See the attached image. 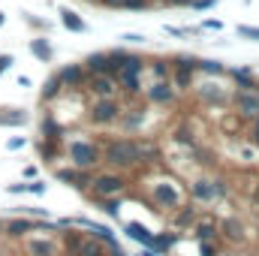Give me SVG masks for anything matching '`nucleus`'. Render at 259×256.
Wrapping results in <instances>:
<instances>
[{
    "label": "nucleus",
    "mask_w": 259,
    "mask_h": 256,
    "mask_svg": "<svg viewBox=\"0 0 259 256\" xmlns=\"http://www.w3.org/2000/svg\"><path fill=\"white\" fill-rule=\"evenodd\" d=\"M6 190L9 193H27V184H9Z\"/></svg>",
    "instance_id": "45"
},
{
    "label": "nucleus",
    "mask_w": 259,
    "mask_h": 256,
    "mask_svg": "<svg viewBox=\"0 0 259 256\" xmlns=\"http://www.w3.org/2000/svg\"><path fill=\"white\" fill-rule=\"evenodd\" d=\"M226 72L235 78L238 88H244V91H256V78H253V69H250V66H235V69H226Z\"/></svg>",
    "instance_id": "22"
},
{
    "label": "nucleus",
    "mask_w": 259,
    "mask_h": 256,
    "mask_svg": "<svg viewBox=\"0 0 259 256\" xmlns=\"http://www.w3.org/2000/svg\"><path fill=\"white\" fill-rule=\"evenodd\" d=\"M33 229H36V223L27 220V217H18V220H9V223H6V235H9V238H21V235H27V232H33Z\"/></svg>",
    "instance_id": "23"
},
{
    "label": "nucleus",
    "mask_w": 259,
    "mask_h": 256,
    "mask_svg": "<svg viewBox=\"0 0 259 256\" xmlns=\"http://www.w3.org/2000/svg\"><path fill=\"white\" fill-rule=\"evenodd\" d=\"M55 178L58 181H64V184H72V187H78V190H91V181H94V175H91V169H58L55 172Z\"/></svg>",
    "instance_id": "12"
},
{
    "label": "nucleus",
    "mask_w": 259,
    "mask_h": 256,
    "mask_svg": "<svg viewBox=\"0 0 259 256\" xmlns=\"http://www.w3.org/2000/svg\"><path fill=\"white\" fill-rule=\"evenodd\" d=\"M151 72H154V78H169V75H172V64H166V61H154Z\"/></svg>",
    "instance_id": "33"
},
{
    "label": "nucleus",
    "mask_w": 259,
    "mask_h": 256,
    "mask_svg": "<svg viewBox=\"0 0 259 256\" xmlns=\"http://www.w3.org/2000/svg\"><path fill=\"white\" fill-rule=\"evenodd\" d=\"M84 69H88V75H112L115 64H112V58L106 52H97V55L84 58Z\"/></svg>",
    "instance_id": "15"
},
{
    "label": "nucleus",
    "mask_w": 259,
    "mask_h": 256,
    "mask_svg": "<svg viewBox=\"0 0 259 256\" xmlns=\"http://www.w3.org/2000/svg\"><path fill=\"white\" fill-rule=\"evenodd\" d=\"M24 178H36V166H27L24 169Z\"/></svg>",
    "instance_id": "48"
},
{
    "label": "nucleus",
    "mask_w": 259,
    "mask_h": 256,
    "mask_svg": "<svg viewBox=\"0 0 259 256\" xmlns=\"http://www.w3.org/2000/svg\"><path fill=\"white\" fill-rule=\"evenodd\" d=\"M163 3H169V6H190L193 0H163Z\"/></svg>",
    "instance_id": "46"
},
{
    "label": "nucleus",
    "mask_w": 259,
    "mask_h": 256,
    "mask_svg": "<svg viewBox=\"0 0 259 256\" xmlns=\"http://www.w3.org/2000/svg\"><path fill=\"white\" fill-rule=\"evenodd\" d=\"M97 3H103L106 9H124V0H97Z\"/></svg>",
    "instance_id": "41"
},
{
    "label": "nucleus",
    "mask_w": 259,
    "mask_h": 256,
    "mask_svg": "<svg viewBox=\"0 0 259 256\" xmlns=\"http://www.w3.org/2000/svg\"><path fill=\"white\" fill-rule=\"evenodd\" d=\"M121 39H124V42H130V46H142V42H145L148 36H142V33H124Z\"/></svg>",
    "instance_id": "35"
},
{
    "label": "nucleus",
    "mask_w": 259,
    "mask_h": 256,
    "mask_svg": "<svg viewBox=\"0 0 259 256\" xmlns=\"http://www.w3.org/2000/svg\"><path fill=\"white\" fill-rule=\"evenodd\" d=\"M217 229H220L229 241H235V244H241V241H244V223H241L238 217H223V220L217 223Z\"/></svg>",
    "instance_id": "18"
},
{
    "label": "nucleus",
    "mask_w": 259,
    "mask_h": 256,
    "mask_svg": "<svg viewBox=\"0 0 259 256\" xmlns=\"http://www.w3.org/2000/svg\"><path fill=\"white\" fill-rule=\"evenodd\" d=\"M3 24H6V15H3V12H0V27H3Z\"/></svg>",
    "instance_id": "51"
},
{
    "label": "nucleus",
    "mask_w": 259,
    "mask_h": 256,
    "mask_svg": "<svg viewBox=\"0 0 259 256\" xmlns=\"http://www.w3.org/2000/svg\"><path fill=\"white\" fill-rule=\"evenodd\" d=\"M118 115H121V103H118L115 97H100V100H94V103H91V112H88L91 124H97V127L115 124Z\"/></svg>",
    "instance_id": "7"
},
{
    "label": "nucleus",
    "mask_w": 259,
    "mask_h": 256,
    "mask_svg": "<svg viewBox=\"0 0 259 256\" xmlns=\"http://www.w3.org/2000/svg\"><path fill=\"white\" fill-rule=\"evenodd\" d=\"M196 97L205 103V106H217V109H223L226 103H229V97H226V91L220 88V81H199L196 84Z\"/></svg>",
    "instance_id": "10"
},
{
    "label": "nucleus",
    "mask_w": 259,
    "mask_h": 256,
    "mask_svg": "<svg viewBox=\"0 0 259 256\" xmlns=\"http://www.w3.org/2000/svg\"><path fill=\"white\" fill-rule=\"evenodd\" d=\"M175 136H178V142H181V145H193V133H187V127L178 130Z\"/></svg>",
    "instance_id": "38"
},
{
    "label": "nucleus",
    "mask_w": 259,
    "mask_h": 256,
    "mask_svg": "<svg viewBox=\"0 0 259 256\" xmlns=\"http://www.w3.org/2000/svg\"><path fill=\"white\" fill-rule=\"evenodd\" d=\"M175 229H187V226H193L196 223V208L193 205H181L178 211H175Z\"/></svg>",
    "instance_id": "25"
},
{
    "label": "nucleus",
    "mask_w": 259,
    "mask_h": 256,
    "mask_svg": "<svg viewBox=\"0 0 259 256\" xmlns=\"http://www.w3.org/2000/svg\"><path fill=\"white\" fill-rule=\"evenodd\" d=\"M217 223L214 220H205V223H199L196 226V235H199V241H217Z\"/></svg>",
    "instance_id": "29"
},
{
    "label": "nucleus",
    "mask_w": 259,
    "mask_h": 256,
    "mask_svg": "<svg viewBox=\"0 0 259 256\" xmlns=\"http://www.w3.org/2000/svg\"><path fill=\"white\" fill-rule=\"evenodd\" d=\"M148 196H151V202H154L157 211H178L181 202H184V196H181L178 184L172 178H154L148 184Z\"/></svg>",
    "instance_id": "2"
},
{
    "label": "nucleus",
    "mask_w": 259,
    "mask_h": 256,
    "mask_svg": "<svg viewBox=\"0 0 259 256\" xmlns=\"http://www.w3.org/2000/svg\"><path fill=\"white\" fill-rule=\"evenodd\" d=\"M202 27H205V30H220V21H205Z\"/></svg>",
    "instance_id": "47"
},
{
    "label": "nucleus",
    "mask_w": 259,
    "mask_h": 256,
    "mask_svg": "<svg viewBox=\"0 0 259 256\" xmlns=\"http://www.w3.org/2000/svg\"><path fill=\"white\" fill-rule=\"evenodd\" d=\"M124 232H127L136 244H142V247H151V250H154V241H157V235H154L148 226H142V223L130 220V223H124Z\"/></svg>",
    "instance_id": "17"
},
{
    "label": "nucleus",
    "mask_w": 259,
    "mask_h": 256,
    "mask_svg": "<svg viewBox=\"0 0 259 256\" xmlns=\"http://www.w3.org/2000/svg\"><path fill=\"white\" fill-rule=\"evenodd\" d=\"M6 115H0V124L3 127H24L27 124V112H21V109H3Z\"/></svg>",
    "instance_id": "27"
},
{
    "label": "nucleus",
    "mask_w": 259,
    "mask_h": 256,
    "mask_svg": "<svg viewBox=\"0 0 259 256\" xmlns=\"http://www.w3.org/2000/svg\"><path fill=\"white\" fill-rule=\"evenodd\" d=\"M253 202H256V205H259V184H256V187H253Z\"/></svg>",
    "instance_id": "50"
},
{
    "label": "nucleus",
    "mask_w": 259,
    "mask_h": 256,
    "mask_svg": "<svg viewBox=\"0 0 259 256\" xmlns=\"http://www.w3.org/2000/svg\"><path fill=\"white\" fill-rule=\"evenodd\" d=\"M66 157L75 169H94L97 163H103V148L91 139H72L66 145Z\"/></svg>",
    "instance_id": "4"
},
{
    "label": "nucleus",
    "mask_w": 259,
    "mask_h": 256,
    "mask_svg": "<svg viewBox=\"0 0 259 256\" xmlns=\"http://www.w3.org/2000/svg\"><path fill=\"white\" fill-rule=\"evenodd\" d=\"M190 6H193V9H199V12H202V9H211V6H217V0H193Z\"/></svg>",
    "instance_id": "39"
},
{
    "label": "nucleus",
    "mask_w": 259,
    "mask_h": 256,
    "mask_svg": "<svg viewBox=\"0 0 259 256\" xmlns=\"http://www.w3.org/2000/svg\"><path fill=\"white\" fill-rule=\"evenodd\" d=\"M30 55H33L36 61L49 64V61L55 58V49H52V42H49L46 36H33V39H30Z\"/></svg>",
    "instance_id": "21"
},
{
    "label": "nucleus",
    "mask_w": 259,
    "mask_h": 256,
    "mask_svg": "<svg viewBox=\"0 0 259 256\" xmlns=\"http://www.w3.org/2000/svg\"><path fill=\"white\" fill-rule=\"evenodd\" d=\"M169 81L175 84V91H187V88H193V72L190 69H181V66H172Z\"/></svg>",
    "instance_id": "24"
},
{
    "label": "nucleus",
    "mask_w": 259,
    "mask_h": 256,
    "mask_svg": "<svg viewBox=\"0 0 259 256\" xmlns=\"http://www.w3.org/2000/svg\"><path fill=\"white\" fill-rule=\"evenodd\" d=\"M88 91L94 94V100H100V97H115V94H118V81H115L112 75H91V78H88Z\"/></svg>",
    "instance_id": "13"
},
{
    "label": "nucleus",
    "mask_w": 259,
    "mask_h": 256,
    "mask_svg": "<svg viewBox=\"0 0 259 256\" xmlns=\"http://www.w3.org/2000/svg\"><path fill=\"white\" fill-rule=\"evenodd\" d=\"M12 64H15V61H12V55H0V75H3Z\"/></svg>",
    "instance_id": "40"
},
{
    "label": "nucleus",
    "mask_w": 259,
    "mask_h": 256,
    "mask_svg": "<svg viewBox=\"0 0 259 256\" xmlns=\"http://www.w3.org/2000/svg\"><path fill=\"white\" fill-rule=\"evenodd\" d=\"M199 250H202V256H217V247L211 241H199Z\"/></svg>",
    "instance_id": "37"
},
{
    "label": "nucleus",
    "mask_w": 259,
    "mask_h": 256,
    "mask_svg": "<svg viewBox=\"0 0 259 256\" xmlns=\"http://www.w3.org/2000/svg\"><path fill=\"white\" fill-rule=\"evenodd\" d=\"M199 69H205V72H211V75H223V72H226V66L220 64V61H199Z\"/></svg>",
    "instance_id": "34"
},
{
    "label": "nucleus",
    "mask_w": 259,
    "mask_h": 256,
    "mask_svg": "<svg viewBox=\"0 0 259 256\" xmlns=\"http://www.w3.org/2000/svg\"><path fill=\"white\" fill-rule=\"evenodd\" d=\"M42 136H46V142H61V124L52 115H46V121H42Z\"/></svg>",
    "instance_id": "30"
},
{
    "label": "nucleus",
    "mask_w": 259,
    "mask_h": 256,
    "mask_svg": "<svg viewBox=\"0 0 259 256\" xmlns=\"http://www.w3.org/2000/svg\"><path fill=\"white\" fill-rule=\"evenodd\" d=\"M61 24H64L66 30H72V33H84L88 30V21L75 9H69V6H61Z\"/></svg>",
    "instance_id": "20"
},
{
    "label": "nucleus",
    "mask_w": 259,
    "mask_h": 256,
    "mask_svg": "<svg viewBox=\"0 0 259 256\" xmlns=\"http://www.w3.org/2000/svg\"><path fill=\"white\" fill-rule=\"evenodd\" d=\"M27 193H36L39 196V193H46V184L42 181H33V184H27Z\"/></svg>",
    "instance_id": "43"
},
{
    "label": "nucleus",
    "mask_w": 259,
    "mask_h": 256,
    "mask_svg": "<svg viewBox=\"0 0 259 256\" xmlns=\"http://www.w3.org/2000/svg\"><path fill=\"white\" fill-rule=\"evenodd\" d=\"M27 256H58V244L52 238H30L24 244Z\"/></svg>",
    "instance_id": "19"
},
{
    "label": "nucleus",
    "mask_w": 259,
    "mask_h": 256,
    "mask_svg": "<svg viewBox=\"0 0 259 256\" xmlns=\"http://www.w3.org/2000/svg\"><path fill=\"white\" fill-rule=\"evenodd\" d=\"M58 78L64 81V88H84L88 84V69H84V64H69L64 66L61 72H58Z\"/></svg>",
    "instance_id": "14"
},
{
    "label": "nucleus",
    "mask_w": 259,
    "mask_h": 256,
    "mask_svg": "<svg viewBox=\"0 0 259 256\" xmlns=\"http://www.w3.org/2000/svg\"><path fill=\"white\" fill-rule=\"evenodd\" d=\"M232 106H235V115H241V118H247V121L259 118V91H244V88H238L235 97H232Z\"/></svg>",
    "instance_id": "9"
},
{
    "label": "nucleus",
    "mask_w": 259,
    "mask_h": 256,
    "mask_svg": "<svg viewBox=\"0 0 259 256\" xmlns=\"http://www.w3.org/2000/svg\"><path fill=\"white\" fill-rule=\"evenodd\" d=\"M100 205H103V211H106L109 217H118V214H121V202H118V196H109V199H100Z\"/></svg>",
    "instance_id": "31"
},
{
    "label": "nucleus",
    "mask_w": 259,
    "mask_h": 256,
    "mask_svg": "<svg viewBox=\"0 0 259 256\" xmlns=\"http://www.w3.org/2000/svg\"><path fill=\"white\" fill-rule=\"evenodd\" d=\"M142 72H145V61H142L139 55H127V58L118 64V69L112 72V78L118 81V88H121L124 94L136 97V94L142 91V81H139Z\"/></svg>",
    "instance_id": "3"
},
{
    "label": "nucleus",
    "mask_w": 259,
    "mask_h": 256,
    "mask_svg": "<svg viewBox=\"0 0 259 256\" xmlns=\"http://www.w3.org/2000/svg\"><path fill=\"white\" fill-rule=\"evenodd\" d=\"M9 151H18V148H24V139H9V145H6Z\"/></svg>",
    "instance_id": "44"
},
{
    "label": "nucleus",
    "mask_w": 259,
    "mask_h": 256,
    "mask_svg": "<svg viewBox=\"0 0 259 256\" xmlns=\"http://www.w3.org/2000/svg\"><path fill=\"white\" fill-rule=\"evenodd\" d=\"M61 91H64V81H61L58 75H52V78L42 84V94H39V97H42V103H52V100L61 97Z\"/></svg>",
    "instance_id": "26"
},
{
    "label": "nucleus",
    "mask_w": 259,
    "mask_h": 256,
    "mask_svg": "<svg viewBox=\"0 0 259 256\" xmlns=\"http://www.w3.org/2000/svg\"><path fill=\"white\" fill-rule=\"evenodd\" d=\"M151 0H124V9H148Z\"/></svg>",
    "instance_id": "36"
},
{
    "label": "nucleus",
    "mask_w": 259,
    "mask_h": 256,
    "mask_svg": "<svg viewBox=\"0 0 259 256\" xmlns=\"http://www.w3.org/2000/svg\"><path fill=\"white\" fill-rule=\"evenodd\" d=\"M139 256H157V253H154L151 247H145V250H142V253H139Z\"/></svg>",
    "instance_id": "49"
},
{
    "label": "nucleus",
    "mask_w": 259,
    "mask_h": 256,
    "mask_svg": "<svg viewBox=\"0 0 259 256\" xmlns=\"http://www.w3.org/2000/svg\"><path fill=\"white\" fill-rule=\"evenodd\" d=\"M91 3H97V0H91Z\"/></svg>",
    "instance_id": "52"
},
{
    "label": "nucleus",
    "mask_w": 259,
    "mask_h": 256,
    "mask_svg": "<svg viewBox=\"0 0 259 256\" xmlns=\"http://www.w3.org/2000/svg\"><path fill=\"white\" fill-rule=\"evenodd\" d=\"M190 196L202 205H211L226 196V181L223 178H196V181H190Z\"/></svg>",
    "instance_id": "5"
},
{
    "label": "nucleus",
    "mask_w": 259,
    "mask_h": 256,
    "mask_svg": "<svg viewBox=\"0 0 259 256\" xmlns=\"http://www.w3.org/2000/svg\"><path fill=\"white\" fill-rule=\"evenodd\" d=\"M64 247L69 256H103V244L94 235H81V232H66L64 235Z\"/></svg>",
    "instance_id": "6"
},
{
    "label": "nucleus",
    "mask_w": 259,
    "mask_h": 256,
    "mask_svg": "<svg viewBox=\"0 0 259 256\" xmlns=\"http://www.w3.org/2000/svg\"><path fill=\"white\" fill-rule=\"evenodd\" d=\"M235 33H238L241 39H253V42H259V27H253V24H238Z\"/></svg>",
    "instance_id": "32"
},
{
    "label": "nucleus",
    "mask_w": 259,
    "mask_h": 256,
    "mask_svg": "<svg viewBox=\"0 0 259 256\" xmlns=\"http://www.w3.org/2000/svg\"><path fill=\"white\" fill-rule=\"evenodd\" d=\"M139 151H142V163H160V148L154 142H139Z\"/></svg>",
    "instance_id": "28"
},
{
    "label": "nucleus",
    "mask_w": 259,
    "mask_h": 256,
    "mask_svg": "<svg viewBox=\"0 0 259 256\" xmlns=\"http://www.w3.org/2000/svg\"><path fill=\"white\" fill-rule=\"evenodd\" d=\"M127 190V178L118 175V172H103V175H94L91 181V193L97 199H109V196H121Z\"/></svg>",
    "instance_id": "8"
},
{
    "label": "nucleus",
    "mask_w": 259,
    "mask_h": 256,
    "mask_svg": "<svg viewBox=\"0 0 259 256\" xmlns=\"http://www.w3.org/2000/svg\"><path fill=\"white\" fill-rule=\"evenodd\" d=\"M148 100L154 106H172L175 103V84L169 78H157L151 88H148Z\"/></svg>",
    "instance_id": "11"
},
{
    "label": "nucleus",
    "mask_w": 259,
    "mask_h": 256,
    "mask_svg": "<svg viewBox=\"0 0 259 256\" xmlns=\"http://www.w3.org/2000/svg\"><path fill=\"white\" fill-rule=\"evenodd\" d=\"M145 118H148V112L145 109H121V115H118V121H121V130L127 133V136H133L136 130L145 127Z\"/></svg>",
    "instance_id": "16"
},
{
    "label": "nucleus",
    "mask_w": 259,
    "mask_h": 256,
    "mask_svg": "<svg viewBox=\"0 0 259 256\" xmlns=\"http://www.w3.org/2000/svg\"><path fill=\"white\" fill-rule=\"evenodd\" d=\"M103 163H109L112 169H133L142 163V151H139V139H112L103 148Z\"/></svg>",
    "instance_id": "1"
},
{
    "label": "nucleus",
    "mask_w": 259,
    "mask_h": 256,
    "mask_svg": "<svg viewBox=\"0 0 259 256\" xmlns=\"http://www.w3.org/2000/svg\"><path fill=\"white\" fill-rule=\"evenodd\" d=\"M250 142L259 145V118H253V127H250Z\"/></svg>",
    "instance_id": "42"
}]
</instances>
